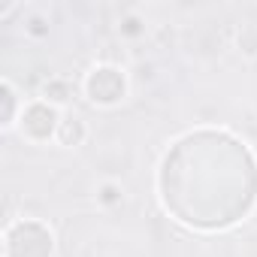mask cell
I'll return each mask as SVG.
<instances>
[{"label":"cell","instance_id":"obj_1","mask_svg":"<svg viewBox=\"0 0 257 257\" xmlns=\"http://www.w3.org/2000/svg\"><path fill=\"white\" fill-rule=\"evenodd\" d=\"M19 127H22V137L43 143V140H49L52 134H58V127H61L58 109H55L52 103H46V100H37V103H31V106H22Z\"/></svg>","mask_w":257,"mask_h":257},{"label":"cell","instance_id":"obj_2","mask_svg":"<svg viewBox=\"0 0 257 257\" xmlns=\"http://www.w3.org/2000/svg\"><path fill=\"white\" fill-rule=\"evenodd\" d=\"M85 91L94 103H103V106L118 103L124 97V76L115 67H97L85 79Z\"/></svg>","mask_w":257,"mask_h":257},{"label":"cell","instance_id":"obj_3","mask_svg":"<svg viewBox=\"0 0 257 257\" xmlns=\"http://www.w3.org/2000/svg\"><path fill=\"white\" fill-rule=\"evenodd\" d=\"M85 124H82V118H64L61 121V127H58V140L64 143V146H79L82 140H85Z\"/></svg>","mask_w":257,"mask_h":257},{"label":"cell","instance_id":"obj_4","mask_svg":"<svg viewBox=\"0 0 257 257\" xmlns=\"http://www.w3.org/2000/svg\"><path fill=\"white\" fill-rule=\"evenodd\" d=\"M4 103H7V112H4V127L10 131V127H16V121H19V115H16V106H19V100H16L13 82H4Z\"/></svg>","mask_w":257,"mask_h":257},{"label":"cell","instance_id":"obj_5","mask_svg":"<svg viewBox=\"0 0 257 257\" xmlns=\"http://www.w3.org/2000/svg\"><path fill=\"white\" fill-rule=\"evenodd\" d=\"M124 200V191H121V185H115V182H106L103 188H100V203L103 206H118Z\"/></svg>","mask_w":257,"mask_h":257},{"label":"cell","instance_id":"obj_6","mask_svg":"<svg viewBox=\"0 0 257 257\" xmlns=\"http://www.w3.org/2000/svg\"><path fill=\"white\" fill-rule=\"evenodd\" d=\"M67 94H70V88H67L64 82H52V85H46V97H43V100H46V103H49V100L64 103V100H67Z\"/></svg>","mask_w":257,"mask_h":257}]
</instances>
